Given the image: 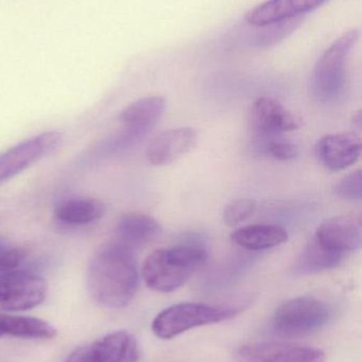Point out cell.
Masks as SVG:
<instances>
[{"instance_id": "obj_1", "label": "cell", "mask_w": 362, "mask_h": 362, "mask_svg": "<svg viewBox=\"0 0 362 362\" xmlns=\"http://www.w3.org/2000/svg\"><path fill=\"white\" fill-rule=\"evenodd\" d=\"M138 281L133 249L116 240L99 247L87 265V291L104 308L119 310L129 305L137 291Z\"/></svg>"}, {"instance_id": "obj_2", "label": "cell", "mask_w": 362, "mask_h": 362, "mask_svg": "<svg viewBox=\"0 0 362 362\" xmlns=\"http://www.w3.org/2000/svg\"><path fill=\"white\" fill-rule=\"evenodd\" d=\"M202 245L185 244L151 253L142 266V278L149 288L171 293L185 284L208 262Z\"/></svg>"}, {"instance_id": "obj_3", "label": "cell", "mask_w": 362, "mask_h": 362, "mask_svg": "<svg viewBox=\"0 0 362 362\" xmlns=\"http://www.w3.org/2000/svg\"><path fill=\"white\" fill-rule=\"evenodd\" d=\"M239 306H213L202 303H180L159 313L152 323L157 337L172 339L189 329L230 320L237 316Z\"/></svg>"}, {"instance_id": "obj_4", "label": "cell", "mask_w": 362, "mask_h": 362, "mask_svg": "<svg viewBox=\"0 0 362 362\" xmlns=\"http://www.w3.org/2000/svg\"><path fill=\"white\" fill-rule=\"evenodd\" d=\"M332 306L318 298L304 296L283 303L274 314L272 327L285 337L310 335L333 319Z\"/></svg>"}, {"instance_id": "obj_5", "label": "cell", "mask_w": 362, "mask_h": 362, "mask_svg": "<svg viewBox=\"0 0 362 362\" xmlns=\"http://www.w3.org/2000/svg\"><path fill=\"white\" fill-rule=\"evenodd\" d=\"M358 37V30H349L321 55L312 78V93L317 99L329 102L339 97L346 80V61Z\"/></svg>"}, {"instance_id": "obj_6", "label": "cell", "mask_w": 362, "mask_h": 362, "mask_svg": "<svg viewBox=\"0 0 362 362\" xmlns=\"http://www.w3.org/2000/svg\"><path fill=\"white\" fill-rule=\"evenodd\" d=\"M165 106L164 98L157 95L142 98L130 104L119 115L120 132L108 148L118 151L137 144L157 124Z\"/></svg>"}, {"instance_id": "obj_7", "label": "cell", "mask_w": 362, "mask_h": 362, "mask_svg": "<svg viewBox=\"0 0 362 362\" xmlns=\"http://www.w3.org/2000/svg\"><path fill=\"white\" fill-rule=\"evenodd\" d=\"M46 295V281L38 274L15 269L0 272V312L32 310Z\"/></svg>"}, {"instance_id": "obj_8", "label": "cell", "mask_w": 362, "mask_h": 362, "mask_svg": "<svg viewBox=\"0 0 362 362\" xmlns=\"http://www.w3.org/2000/svg\"><path fill=\"white\" fill-rule=\"evenodd\" d=\"M61 142L59 132H45L4 151L0 154V185L57 150Z\"/></svg>"}, {"instance_id": "obj_9", "label": "cell", "mask_w": 362, "mask_h": 362, "mask_svg": "<svg viewBox=\"0 0 362 362\" xmlns=\"http://www.w3.org/2000/svg\"><path fill=\"white\" fill-rule=\"evenodd\" d=\"M138 356L134 336L117 331L77 349L63 362H137Z\"/></svg>"}, {"instance_id": "obj_10", "label": "cell", "mask_w": 362, "mask_h": 362, "mask_svg": "<svg viewBox=\"0 0 362 362\" xmlns=\"http://www.w3.org/2000/svg\"><path fill=\"white\" fill-rule=\"evenodd\" d=\"M234 358L236 362H325L327 356L312 346L254 342L239 346Z\"/></svg>"}, {"instance_id": "obj_11", "label": "cell", "mask_w": 362, "mask_h": 362, "mask_svg": "<svg viewBox=\"0 0 362 362\" xmlns=\"http://www.w3.org/2000/svg\"><path fill=\"white\" fill-rule=\"evenodd\" d=\"M251 124L263 137H273L283 133L298 131L303 120L272 98H259L251 108Z\"/></svg>"}, {"instance_id": "obj_12", "label": "cell", "mask_w": 362, "mask_h": 362, "mask_svg": "<svg viewBox=\"0 0 362 362\" xmlns=\"http://www.w3.org/2000/svg\"><path fill=\"white\" fill-rule=\"evenodd\" d=\"M197 139V133L191 127H178L164 132L147 148V160L157 167L171 165L191 152L195 148Z\"/></svg>"}, {"instance_id": "obj_13", "label": "cell", "mask_w": 362, "mask_h": 362, "mask_svg": "<svg viewBox=\"0 0 362 362\" xmlns=\"http://www.w3.org/2000/svg\"><path fill=\"white\" fill-rule=\"evenodd\" d=\"M361 148V139L357 134H331L319 140L316 152L319 160L329 171L339 172L358 160Z\"/></svg>"}, {"instance_id": "obj_14", "label": "cell", "mask_w": 362, "mask_h": 362, "mask_svg": "<svg viewBox=\"0 0 362 362\" xmlns=\"http://www.w3.org/2000/svg\"><path fill=\"white\" fill-rule=\"evenodd\" d=\"M315 238L342 255L358 250L362 244L361 219L353 216L332 217L319 226Z\"/></svg>"}, {"instance_id": "obj_15", "label": "cell", "mask_w": 362, "mask_h": 362, "mask_svg": "<svg viewBox=\"0 0 362 362\" xmlns=\"http://www.w3.org/2000/svg\"><path fill=\"white\" fill-rule=\"evenodd\" d=\"M327 1L329 0H267L249 11L244 19L250 25L264 27L302 17Z\"/></svg>"}, {"instance_id": "obj_16", "label": "cell", "mask_w": 362, "mask_h": 362, "mask_svg": "<svg viewBox=\"0 0 362 362\" xmlns=\"http://www.w3.org/2000/svg\"><path fill=\"white\" fill-rule=\"evenodd\" d=\"M161 232L159 221L150 215L128 213L123 215L117 223L115 240L134 249L157 240Z\"/></svg>"}, {"instance_id": "obj_17", "label": "cell", "mask_w": 362, "mask_h": 362, "mask_svg": "<svg viewBox=\"0 0 362 362\" xmlns=\"http://www.w3.org/2000/svg\"><path fill=\"white\" fill-rule=\"evenodd\" d=\"M344 255L319 242L316 238L306 245L293 265L295 276H312L334 269L341 264Z\"/></svg>"}, {"instance_id": "obj_18", "label": "cell", "mask_w": 362, "mask_h": 362, "mask_svg": "<svg viewBox=\"0 0 362 362\" xmlns=\"http://www.w3.org/2000/svg\"><path fill=\"white\" fill-rule=\"evenodd\" d=\"M231 240L248 250H265L285 244L288 240V233L281 226L252 225L235 230L231 234Z\"/></svg>"}, {"instance_id": "obj_19", "label": "cell", "mask_w": 362, "mask_h": 362, "mask_svg": "<svg viewBox=\"0 0 362 362\" xmlns=\"http://www.w3.org/2000/svg\"><path fill=\"white\" fill-rule=\"evenodd\" d=\"M57 334L55 327L42 319L0 313V338L53 339Z\"/></svg>"}, {"instance_id": "obj_20", "label": "cell", "mask_w": 362, "mask_h": 362, "mask_svg": "<svg viewBox=\"0 0 362 362\" xmlns=\"http://www.w3.org/2000/svg\"><path fill=\"white\" fill-rule=\"evenodd\" d=\"M106 206L96 198L74 197L64 200L55 209V217L65 225H87L103 217Z\"/></svg>"}, {"instance_id": "obj_21", "label": "cell", "mask_w": 362, "mask_h": 362, "mask_svg": "<svg viewBox=\"0 0 362 362\" xmlns=\"http://www.w3.org/2000/svg\"><path fill=\"white\" fill-rule=\"evenodd\" d=\"M257 209V204L254 199L249 198H239L229 202L222 211V219L227 225L236 226L244 223V221L252 216Z\"/></svg>"}, {"instance_id": "obj_22", "label": "cell", "mask_w": 362, "mask_h": 362, "mask_svg": "<svg viewBox=\"0 0 362 362\" xmlns=\"http://www.w3.org/2000/svg\"><path fill=\"white\" fill-rule=\"evenodd\" d=\"M27 255L28 252L23 247L0 238V272L16 269Z\"/></svg>"}, {"instance_id": "obj_23", "label": "cell", "mask_w": 362, "mask_h": 362, "mask_svg": "<svg viewBox=\"0 0 362 362\" xmlns=\"http://www.w3.org/2000/svg\"><path fill=\"white\" fill-rule=\"evenodd\" d=\"M338 197L350 202H359L362 197V174L361 170L342 178L335 187Z\"/></svg>"}, {"instance_id": "obj_24", "label": "cell", "mask_w": 362, "mask_h": 362, "mask_svg": "<svg viewBox=\"0 0 362 362\" xmlns=\"http://www.w3.org/2000/svg\"><path fill=\"white\" fill-rule=\"evenodd\" d=\"M267 152L276 160L290 161L298 158L300 150L291 142L270 140L267 144Z\"/></svg>"}, {"instance_id": "obj_25", "label": "cell", "mask_w": 362, "mask_h": 362, "mask_svg": "<svg viewBox=\"0 0 362 362\" xmlns=\"http://www.w3.org/2000/svg\"><path fill=\"white\" fill-rule=\"evenodd\" d=\"M354 122L356 123L357 125H358V129H361V112H358V114H357L356 116L354 117Z\"/></svg>"}]
</instances>
